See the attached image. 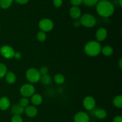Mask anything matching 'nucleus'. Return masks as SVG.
<instances>
[{"label":"nucleus","instance_id":"obj_1","mask_svg":"<svg viewBox=\"0 0 122 122\" xmlns=\"http://www.w3.org/2000/svg\"><path fill=\"white\" fill-rule=\"evenodd\" d=\"M96 10L99 15L102 17H108L113 14L114 7L108 0H100L96 5Z\"/></svg>","mask_w":122,"mask_h":122},{"label":"nucleus","instance_id":"obj_2","mask_svg":"<svg viewBox=\"0 0 122 122\" xmlns=\"http://www.w3.org/2000/svg\"><path fill=\"white\" fill-rule=\"evenodd\" d=\"M101 45L97 41H91L86 43L84 47L85 53L89 57H96L101 52Z\"/></svg>","mask_w":122,"mask_h":122},{"label":"nucleus","instance_id":"obj_3","mask_svg":"<svg viewBox=\"0 0 122 122\" xmlns=\"http://www.w3.org/2000/svg\"><path fill=\"white\" fill-rule=\"evenodd\" d=\"M79 21L82 26L88 28L94 27L97 24V20L95 17L89 13H85L81 15Z\"/></svg>","mask_w":122,"mask_h":122},{"label":"nucleus","instance_id":"obj_4","mask_svg":"<svg viewBox=\"0 0 122 122\" xmlns=\"http://www.w3.org/2000/svg\"><path fill=\"white\" fill-rule=\"evenodd\" d=\"M41 76L39 70L35 68H30L26 72V77L30 83L38 82L40 81Z\"/></svg>","mask_w":122,"mask_h":122},{"label":"nucleus","instance_id":"obj_5","mask_svg":"<svg viewBox=\"0 0 122 122\" xmlns=\"http://www.w3.org/2000/svg\"><path fill=\"white\" fill-rule=\"evenodd\" d=\"M39 28L41 30L44 32H50L54 28V23L51 19H48V18H44L41 20L38 23Z\"/></svg>","mask_w":122,"mask_h":122},{"label":"nucleus","instance_id":"obj_6","mask_svg":"<svg viewBox=\"0 0 122 122\" xmlns=\"http://www.w3.org/2000/svg\"><path fill=\"white\" fill-rule=\"evenodd\" d=\"M20 92L23 97H31L35 92V88L30 83H25L20 88Z\"/></svg>","mask_w":122,"mask_h":122},{"label":"nucleus","instance_id":"obj_7","mask_svg":"<svg viewBox=\"0 0 122 122\" xmlns=\"http://www.w3.org/2000/svg\"><path fill=\"white\" fill-rule=\"evenodd\" d=\"M0 53L4 58L6 59H11L14 58L15 51L12 46L10 45H3L0 48Z\"/></svg>","mask_w":122,"mask_h":122},{"label":"nucleus","instance_id":"obj_8","mask_svg":"<svg viewBox=\"0 0 122 122\" xmlns=\"http://www.w3.org/2000/svg\"><path fill=\"white\" fill-rule=\"evenodd\" d=\"M96 101L92 96L86 97L83 100V106L86 110L92 111L95 108Z\"/></svg>","mask_w":122,"mask_h":122},{"label":"nucleus","instance_id":"obj_9","mask_svg":"<svg viewBox=\"0 0 122 122\" xmlns=\"http://www.w3.org/2000/svg\"><path fill=\"white\" fill-rule=\"evenodd\" d=\"M90 118L88 113L84 112H79L74 116V122H89Z\"/></svg>","mask_w":122,"mask_h":122},{"label":"nucleus","instance_id":"obj_10","mask_svg":"<svg viewBox=\"0 0 122 122\" xmlns=\"http://www.w3.org/2000/svg\"><path fill=\"white\" fill-rule=\"evenodd\" d=\"M107 30L103 27H100L97 30L95 33V37H96L97 41V42H102L106 39L107 37Z\"/></svg>","mask_w":122,"mask_h":122},{"label":"nucleus","instance_id":"obj_11","mask_svg":"<svg viewBox=\"0 0 122 122\" xmlns=\"http://www.w3.org/2000/svg\"><path fill=\"white\" fill-rule=\"evenodd\" d=\"M69 15L73 20H79L82 15V11L78 7H71L69 10Z\"/></svg>","mask_w":122,"mask_h":122},{"label":"nucleus","instance_id":"obj_12","mask_svg":"<svg viewBox=\"0 0 122 122\" xmlns=\"http://www.w3.org/2000/svg\"><path fill=\"white\" fill-rule=\"evenodd\" d=\"M27 117L33 118L36 116L38 114V110L36 107L34 106H28L25 108V112Z\"/></svg>","mask_w":122,"mask_h":122},{"label":"nucleus","instance_id":"obj_13","mask_svg":"<svg viewBox=\"0 0 122 122\" xmlns=\"http://www.w3.org/2000/svg\"><path fill=\"white\" fill-rule=\"evenodd\" d=\"M10 101L6 97H2L0 98V110L2 111L7 110L10 107Z\"/></svg>","mask_w":122,"mask_h":122},{"label":"nucleus","instance_id":"obj_14","mask_svg":"<svg viewBox=\"0 0 122 122\" xmlns=\"http://www.w3.org/2000/svg\"><path fill=\"white\" fill-rule=\"evenodd\" d=\"M25 112V108L21 107L19 104L13 105L11 108V113L13 115L21 116Z\"/></svg>","mask_w":122,"mask_h":122},{"label":"nucleus","instance_id":"obj_15","mask_svg":"<svg viewBox=\"0 0 122 122\" xmlns=\"http://www.w3.org/2000/svg\"><path fill=\"white\" fill-rule=\"evenodd\" d=\"M30 101L33 106H38L42 104V102L43 101V98L40 94H34L31 97Z\"/></svg>","mask_w":122,"mask_h":122},{"label":"nucleus","instance_id":"obj_16","mask_svg":"<svg viewBox=\"0 0 122 122\" xmlns=\"http://www.w3.org/2000/svg\"><path fill=\"white\" fill-rule=\"evenodd\" d=\"M94 115L99 119H104L107 116V112L102 108H98L94 111Z\"/></svg>","mask_w":122,"mask_h":122},{"label":"nucleus","instance_id":"obj_17","mask_svg":"<svg viewBox=\"0 0 122 122\" xmlns=\"http://www.w3.org/2000/svg\"><path fill=\"white\" fill-rule=\"evenodd\" d=\"M5 77L6 82L9 84H13L16 81V75L13 71H7Z\"/></svg>","mask_w":122,"mask_h":122},{"label":"nucleus","instance_id":"obj_18","mask_svg":"<svg viewBox=\"0 0 122 122\" xmlns=\"http://www.w3.org/2000/svg\"><path fill=\"white\" fill-rule=\"evenodd\" d=\"M103 54L104 56L106 57H109L112 56L113 53V49L110 45H106L103 48H101V52Z\"/></svg>","mask_w":122,"mask_h":122},{"label":"nucleus","instance_id":"obj_19","mask_svg":"<svg viewBox=\"0 0 122 122\" xmlns=\"http://www.w3.org/2000/svg\"><path fill=\"white\" fill-rule=\"evenodd\" d=\"M13 0H0V7L2 9H7L11 7Z\"/></svg>","mask_w":122,"mask_h":122},{"label":"nucleus","instance_id":"obj_20","mask_svg":"<svg viewBox=\"0 0 122 122\" xmlns=\"http://www.w3.org/2000/svg\"><path fill=\"white\" fill-rule=\"evenodd\" d=\"M40 81L44 85H48L51 83L52 79L48 75H46L41 76Z\"/></svg>","mask_w":122,"mask_h":122},{"label":"nucleus","instance_id":"obj_21","mask_svg":"<svg viewBox=\"0 0 122 122\" xmlns=\"http://www.w3.org/2000/svg\"><path fill=\"white\" fill-rule=\"evenodd\" d=\"M113 105L116 108H120L122 107V96L121 95L115 97L113 100Z\"/></svg>","mask_w":122,"mask_h":122},{"label":"nucleus","instance_id":"obj_22","mask_svg":"<svg viewBox=\"0 0 122 122\" xmlns=\"http://www.w3.org/2000/svg\"><path fill=\"white\" fill-rule=\"evenodd\" d=\"M54 81L57 84H62L65 81V77L60 73L56 74L54 77Z\"/></svg>","mask_w":122,"mask_h":122},{"label":"nucleus","instance_id":"obj_23","mask_svg":"<svg viewBox=\"0 0 122 122\" xmlns=\"http://www.w3.org/2000/svg\"><path fill=\"white\" fill-rule=\"evenodd\" d=\"M36 38L37 39H38V41L41 42H43L45 41L46 39V33L41 30L39 31L36 35Z\"/></svg>","mask_w":122,"mask_h":122},{"label":"nucleus","instance_id":"obj_24","mask_svg":"<svg viewBox=\"0 0 122 122\" xmlns=\"http://www.w3.org/2000/svg\"><path fill=\"white\" fill-rule=\"evenodd\" d=\"M100 0H82V3L88 7H93L97 4Z\"/></svg>","mask_w":122,"mask_h":122},{"label":"nucleus","instance_id":"obj_25","mask_svg":"<svg viewBox=\"0 0 122 122\" xmlns=\"http://www.w3.org/2000/svg\"><path fill=\"white\" fill-rule=\"evenodd\" d=\"M7 73V68L3 63H0V78L5 77Z\"/></svg>","mask_w":122,"mask_h":122},{"label":"nucleus","instance_id":"obj_26","mask_svg":"<svg viewBox=\"0 0 122 122\" xmlns=\"http://www.w3.org/2000/svg\"><path fill=\"white\" fill-rule=\"evenodd\" d=\"M19 104H20L21 107L25 108V107L28 106L29 104V99L27 98H20V101H19Z\"/></svg>","mask_w":122,"mask_h":122},{"label":"nucleus","instance_id":"obj_27","mask_svg":"<svg viewBox=\"0 0 122 122\" xmlns=\"http://www.w3.org/2000/svg\"><path fill=\"white\" fill-rule=\"evenodd\" d=\"M11 122H23L21 116L13 115L11 119Z\"/></svg>","mask_w":122,"mask_h":122},{"label":"nucleus","instance_id":"obj_28","mask_svg":"<svg viewBox=\"0 0 122 122\" xmlns=\"http://www.w3.org/2000/svg\"><path fill=\"white\" fill-rule=\"evenodd\" d=\"M48 68L46 66H43L39 69V73H40L41 76H44V75H48Z\"/></svg>","mask_w":122,"mask_h":122},{"label":"nucleus","instance_id":"obj_29","mask_svg":"<svg viewBox=\"0 0 122 122\" xmlns=\"http://www.w3.org/2000/svg\"><path fill=\"white\" fill-rule=\"evenodd\" d=\"M52 3L56 8H60L63 5V0H53Z\"/></svg>","mask_w":122,"mask_h":122},{"label":"nucleus","instance_id":"obj_30","mask_svg":"<svg viewBox=\"0 0 122 122\" xmlns=\"http://www.w3.org/2000/svg\"><path fill=\"white\" fill-rule=\"evenodd\" d=\"M70 2L73 7H78L82 4V0H70Z\"/></svg>","mask_w":122,"mask_h":122},{"label":"nucleus","instance_id":"obj_31","mask_svg":"<svg viewBox=\"0 0 122 122\" xmlns=\"http://www.w3.org/2000/svg\"><path fill=\"white\" fill-rule=\"evenodd\" d=\"M29 0H15V1L17 3L20 5L26 4H27L29 2Z\"/></svg>","mask_w":122,"mask_h":122},{"label":"nucleus","instance_id":"obj_32","mask_svg":"<svg viewBox=\"0 0 122 122\" xmlns=\"http://www.w3.org/2000/svg\"><path fill=\"white\" fill-rule=\"evenodd\" d=\"M113 122H122V117L120 116H116L113 119Z\"/></svg>","mask_w":122,"mask_h":122},{"label":"nucleus","instance_id":"obj_33","mask_svg":"<svg viewBox=\"0 0 122 122\" xmlns=\"http://www.w3.org/2000/svg\"><path fill=\"white\" fill-rule=\"evenodd\" d=\"M14 58H16V59L19 60L21 58V54L20 52H15V54H14Z\"/></svg>","mask_w":122,"mask_h":122},{"label":"nucleus","instance_id":"obj_34","mask_svg":"<svg viewBox=\"0 0 122 122\" xmlns=\"http://www.w3.org/2000/svg\"><path fill=\"white\" fill-rule=\"evenodd\" d=\"M81 23H80L79 20H75V22L73 23V26L75 27H76V28H77V27H80V26H81Z\"/></svg>","mask_w":122,"mask_h":122},{"label":"nucleus","instance_id":"obj_35","mask_svg":"<svg viewBox=\"0 0 122 122\" xmlns=\"http://www.w3.org/2000/svg\"><path fill=\"white\" fill-rule=\"evenodd\" d=\"M119 67H120V69H122V58L120 60V61H119Z\"/></svg>","mask_w":122,"mask_h":122},{"label":"nucleus","instance_id":"obj_36","mask_svg":"<svg viewBox=\"0 0 122 122\" xmlns=\"http://www.w3.org/2000/svg\"><path fill=\"white\" fill-rule=\"evenodd\" d=\"M118 2H119V5H120V7H122V0H118Z\"/></svg>","mask_w":122,"mask_h":122},{"label":"nucleus","instance_id":"obj_37","mask_svg":"<svg viewBox=\"0 0 122 122\" xmlns=\"http://www.w3.org/2000/svg\"><path fill=\"white\" fill-rule=\"evenodd\" d=\"M0 30H1V27H0Z\"/></svg>","mask_w":122,"mask_h":122},{"label":"nucleus","instance_id":"obj_38","mask_svg":"<svg viewBox=\"0 0 122 122\" xmlns=\"http://www.w3.org/2000/svg\"></svg>","mask_w":122,"mask_h":122}]
</instances>
